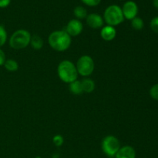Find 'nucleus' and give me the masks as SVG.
<instances>
[{
	"label": "nucleus",
	"instance_id": "23",
	"mask_svg": "<svg viewBox=\"0 0 158 158\" xmlns=\"http://www.w3.org/2000/svg\"><path fill=\"white\" fill-rule=\"evenodd\" d=\"M6 60V54L3 52V50L0 49V66H3Z\"/></svg>",
	"mask_w": 158,
	"mask_h": 158
},
{
	"label": "nucleus",
	"instance_id": "18",
	"mask_svg": "<svg viewBox=\"0 0 158 158\" xmlns=\"http://www.w3.org/2000/svg\"><path fill=\"white\" fill-rule=\"evenodd\" d=\"M7 40V32L2 26H0V47L4 46Z\"/></svg>",
	"mask_w": 158,
	"mask_h": 158
},
{
	"label": "nucleus",
	"instance_id": "26",
	"mask_svg": "<svg viewBox=\"0 0 158 158\" xmlns=\"http://www.w3.org/2000/svg\"><path fill=\"white\" fill-rule=\"evenodd\" d=\"M35 158H41V157H36Z\"/></svg>",
	"mask_w": 158,
	"mask_h": 158
},
{
	"label": "nucleus",
	"instance_id": "2",
	"mask_svg": "<svg viewBox=\"0 0 158 158\" xmlns=\"http://www.w3.org/2000/svg\"><path fill=\"white\" fill-rule=\"evenodd\" d=\"M57 73L60 80L66 83H71L76 81L78 77L77 67L69 60L62 61L59 64Z\"/></svg>",
	"mask_w": 158,
	"mask_h": 158
},
{
	"label": "nucleus",
	"instance_id": "16",
	"mask_svg": "<svg viewBox=\"0 0 158 158\" xmlns=\"http://www.w3.org/2000/svg\"><path fill=\"white\" fill-rule=\"evenodd\" d=\"M74 15L77 18V19H83L87 16L86 9L83 6H77L73 10Z\"/></svg>",
	"mask_w": 158,
	"mask_h": 158
},
{
	"label": "nucleus",
	"instance_id": "19",
	"mask_svg": "<svg viewBox=\"0 0 158 158\" xmlns=\"http://www.w3.org/2000/svg\"><path fill=\"white\" fill-rule=\"evenodd\" d=\"M150 95L154 100H158V83L154 84L150 89Z\"/></svg>",
	"mask_w": 158,
	"mask_h": 158
},
{
	"label": "nucleus",
	"instance_id": "12",
	"mask_svg": "<svg viewBox=\"0 0 158 158\" xmlns=\"http://www.w3.org/2000/svg\"><path fill=\"white\" fill-rule=\"evenodd\" d=\"M81 83L83 92L89 94V93H92L95 89V83L91 79H84V80H82Z\"/></svg>",
	"mask_w": 158,
	"mask_h": 158
},
{
	"label": "nucleus",
	"instance_id": "4",
	"mask_svg": "<svg viewBox=\"0 0 158 158\" xmlns=\"http://www.w3.org/2000/svg\"><path fill=\"white\" fill-rule=\"evenodd\" d=\"M103 18L107 26H111L114 27L120 25L124 20L122 9L117 5L108 6L104 12Z\"/></svg>",
	"mask_w": 158,
	"mask_h": 158
},
{
	"label": "nucleus",
	"instance_id": "20",
	"mask_svg": "<svg viewBox=\"0 0 158 158\" xmlns=\"http://www.w3.org/2000/svg\"><path fill=\"white\" fill-rule=\"evenodd\" d=\"M151 28L153 32L158 33V16L154 17L151 21Z\"/></svg>",
	"mask_w": 158,
	"mask_h": 158
},
{
	"label": "nucleus",
	"instance_id": "17",
	"mask_svg": "<svg viewBox=\"0 0 158 158\" xmlns=\"http://www.w3.org/2000/svg\"><path fill=\"white\" fill-rule=\"evenodd\" d=\"M131 26L136 30H141L144 26V23L143 19L140 17H135L131 20Z\"/></svg>",
	"mask_w": 158,
	"mask_h": 158
},
{
	"label": "nucleus",
	"instance_id": "22",
	"mask_svg": "<svg viewBox=\"0 0 158 158\" xmlns=\"http://www.w3.org/2000/svg\"><path fill=\"white\" fill-rule=\"evenodd\" d=\"M81 1L88 6H96L100 4L101 0H81Z\"/></svg>",
	"mask_w": 158,
	"mask_h": 158
},
{
	"label": "nucleus",
	"instance_id": "15",
	"mask_svg": "<svg viewBox=\"0 0 158 158\" xmlns=\"http://www.w3.org/2000/svg\"><path fill=\"white\" fill-rule=\"evenodd\" d=\"M3 66H5V69L9 72H15L19 69L18 63L15 60H12V59L6 60Z\"/></svg>",
	"mask_w": 158,
	"mask_h": 158
},
{
	"label": "nucleus",
	"instance_id": "6",
	"mask_svg": "<svg viewBox=\"0 0 158 158\" xmlns=\"http://www.w3.org/2000/svg\"><path fill=\"white\" fill-rule=\"evenodd\" d=\"M120 148V141L114 136H106L102 141V150L108 157H115Z\"/></svg>",
	"mask_w": 158,
	"mask_h": 158
},
{
	"label": "nucleus",
	"instance_id": "25",
	"mask_svg": "<svg viewBox=\"0 0 158 158\" xmlns=\"http://www.w3.org/2000/svg\"><path fill=\"white\" fill-rule=\"evenodd\" d=\"M153 5L155 9H158V0H153Z\"/></svg>",
	"mask_w": 158,
	"mask_h": 158
},
{
	"label": "nucleus",
	"instance_id": "5",
	"mask_svg": "<svg viewBox=\"0 0 158 158\" xmlns=\"http://www.w3.org/2000/svg\"><path fill=\"white\" fill-rule=\"evenodd\" d=\"M94 66L95 65H94V60L87 55L82 56L77 60L76 65L78 74L83 77H89V75H91L94 70Z\"/></svg>",
	"mask_w": 158,
	"mask_h": 158
},
{
	"label": "nucleus",
	"instance_id": "8",
	"mask_svg": "<svg viewBox=\"0 0 158 158\" xmlns=\"http://www.w3.org/2000/svg\"><path fill=\"white\" fill-rule=\"evenodd\" d=\"M83 29V24L81 22L79 19H72L68 23L67 26H66V32L72 36H77V35H80L82 32Z\"/></svg>",
	"mask_w": 158,
	"mask_h": 158
},
{
	"label": "nucleus",
	"instance_id": "9",
	"mask_svg": "<svg viewBox=\"0 0 158 158\" xmlns=\"http://www.w3.org/2000/svg\"><path fill=\"white\" fill-rule=\"evenodd\" d=\"M86 19L87 25L92 29H100L103 26V19L99 14L91 13Z\"/></svg>",
	"mask_w": 158,
	"mask_h": 158
},
{
	"label": "nucleus",
	"instance_id": "10",
	"mask_svg": "<svg viewBox=\"0 0 158 158\" xmlns=\"http://www.w3.org/2000/svg\"><path fill=\"white\" fill-rule=\"evenodd\" d=\"M115 158H136V151L131 146H123L120 148Z\"/></svg>",
	"mask_w": 158,
	"mask_h": 158
},
{
	"label": "nucleus",
	"instance_id": "21",
	"mask_svg": "<svg viewBox=\"0 0 158 158\" xmlns=\"http://www.w3.org/2000/svg\"><path fill=\"white\" fill-rule=\"evenodd\" d=\"M52 141H53V143L56 147H60L63 145V141H64V139L62 137L61 135H56L54 136V137L52 138Z\"/></svg>",
	"mask_w": 158,
	"mask_h": 158
},
{
	"label": "nucleus",
	"instance_id": "11",
	"mask_svg": "<svg viewBox=\"0 0 158 158\" xmlns=\"http://www.w3.org/2000/svg\"><path fill=\"white\" fill-rule=\"evenodd\" d=\"M117 35V31L114 26H106L102 28L100 35L105 41H111L114 40Z\"/></svg>",
	"mask_w": 158,
	"mask_h": 158
},
{
	"label": "nucleus",
	"instance_id": "24",
	"mask_svg": "<svg viewBox=\"0 0 158 158\" xmlns=\"http://www.w3.org/2000/svg\"><path fill=\"white\" fill-rule=\"evenodd\" d=\"M11 0H0V8H6L10 4Z\"/></svg>",
	"mask_w": 158,
	"mask_h": 158
},
{
	"label": "nucleus",
	"instance_id": "7",
	"mask_svg": "<svg viewBox=\"0 0 158 158\" xmlns=\"http://www.w3.org/2000/svg\"><path fill=\"white\" fill-rule=\"evenodd\" d=\"M122 12L124 19L132 20L135 17H137L138 13V6L137 3L133 1H128L124 3L122 8Z\"/></svg>",
	"mask_w": 158,
	"mask_h": 158
},
{
	"label": "nucleus",
	"instance_id": "14",
	"mask_svg": "<svg viewBox=\"0 0 158 158\" xmlns=\"http://www.w3.org/2000/svg\"><path fill=\"white\" fill-rule=\"evenodd\" d=\"M30 44L34 49L39 50V49H40L43 47V40H42L41 37L39 36L38 35H33V36H31Z\"/></svg>",
	"mask_w": 158,
	"mask_h": 158
},
{
	"label": "nucleus",
	"instance_id": "13",
	"mask_svg": "<svg viewBox=\"0 0 158 158\" xmlns=\"http://www.w3.org/2000/svg\"><path fill=\"white\" fill-rule=\"evenodd\" d=\"M69 90L71 93L76 95H80V94H83V87H82L81 81L79 80H76V81L73 82V83H69Z\"/></svg>",
	"mask_w": 158,
	"mask_h": 158
},
{
	"label": "nucleus",
	"instance_id": "1",
	"mask_svg": "<svg viewBox=\"0 0 158 158\" xmlns=\"http://www.w3.org/2000/svg\"><path fill=\"white\" fill-rule=\"evenodd\" d=\"M49 44L54 50L63 52L69 49L71 45V36L64 30L54 31L48 39Z\"/></svg>",
	"mask_w": 158,
	"mask_h": 158
},
{
	"label": "nucleus",
	"instance_id": "3",
	"mask_svg": "<svg viewBox=\"0 0 158 158\" xmlns=\"http://www.w3.org/2000/svg\"><path fill=\"white\" fill-rule=\"evenodd\" d=\"M31 34L26 29H19L9 39V46L14 49H25L30 43Z\"/></svg>",
	"mask_w": 158,
	"mask_h": 158
}]
</instances>
